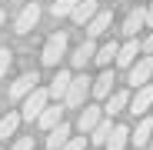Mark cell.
Returning <instances> with one entry per match:
<instances>
[{
	"label": "cell",
	"instance_id": "cell-27",
	"mask_svg": "<svg viewBox=\"0 0 153 150\" xmlns=\"http://www.w3.org/2000/svg\"><path fill=\"white\" fill-rule=\"evenodd\" d=\"M13 150H33V137H20L13 143Z\"/></svg>",
	"mask_w": 153,
	"mask_h": 150
},
{
	"label": "cell",
	"instance_id": "cell-10",
	"mask_svg": "<svg viewBox=\"0 0 153 150\" xmlns=\"http://www.w3.org/2000/svg\"><path fill=\"white\" fill-rule=\"evenodd\" d=\"M110 20H113V13H110V10L93 13V20L87 23V37H100V34H107V30H110Z\"/></svg>",
	"mask_w": 153,
	"mask_h": 150
},
{
	"label": "cell",
	"instance_id": "cell-18",
	"mask_svg": "<svg viewBox=\"0 0 153 150\" xmlns=\"http://www.w3.org/2000/svg\"><path fill=\"white\" fill-rule=\"evenodd\" d=\"M126 143H130V127H113L103 147H107V150H123Z\"/></svg>",
	"mask_w": 153,
	"mask_h": 150
},
{
	"label": "cell",
	"instance_id": "cell-26",
	"mask_svg": "<svg viewBox=\"0 0 153 150\" xmlns=\"http://www.w3.org/2000/svg\"><path fill=\"white\" fill-rule=\"evenodd\" d=\"M10 63H13V54H10V50H0V80L7 77V70H10Z\"/></svg>",
	"mask_w": 153,
	"mask_h": 150
},
{
	"label": "cell",
	"instance_id": "cell-13",
	"mask_svg": "<svg viewBox=\"0 0 153 150\" xmlns=\"http://www.w3.org/2000/svg\"><path fill=\"white\" fill-rule=\"evenodd\" d=\"M110 90H113V73L103 67V73H100V77L93 80V87H90V93L93 97H100V100H107L110 97Z\"/></svg>",
	"mask_w": 153,
	"mask_h": 150
},
{
	"label": "cell",
	"instance_id": "cell-24",
	"mask_svg": "<svg viewBox=\"0 0 153 150\" xmlns=\"http://www.w3.org/2000/svg\"><path fill=\"white\" fill-rule=\"evenodd\" d=\"M76 4H80V0H53V7H50V10H53V17H70Z\"/></svg>",
	"mask_w": 153,
	"mask_h": 150
},
{
	"label": "cell",
	"instance_id": "cell-4",
	"mask_svg": "<svg viewBox=\"0 0 153 150\" xmlns=\"http://www.w3.org/2000/svg\"><path fill=\"white\" fill-rule=\"evenodd\" d=\"M126 107H130V113H133V117L150 113V110H153V87H150V84L137 87V93L130 97V104H126Z\"/></svg>",
	"mask_w": 153,
	"mask_h": 150
},
{
	"label": "cell",
	"instance_id": "cell-3",
	"mask_svg": "<svg viewBox=\"0 0 153 150\" xmlns=\"http://www.w3.org/2000/svg\"><path fill=\"white\" fill-rule=\"evenodd\" d=\"M63 54H67V34H63V30H57L53 37H50V40L43 43V54H40V60H43L47 67H57V63L63 60Z\"/></svg>",
	"mask_w": 153,
	"mask_h": 150
},
{
	"label": "cell",
	"instance_id": "cell-6",
	"mask_svg": "<svg viewBox=\"0 0 153 150\" xmlns=\"http://www.w3.org/2000/svg\"><path fill=\"white\" fill-rule=\"evenodd\" d=\"M150 137H153V117L143 113V120L137 123V130H130V143L140 150V147H150Z\"/></svg>",
	"mask_w": 153,
	"mask_h": 150
},
{
	"label": "cell",
	"instance_id": "cell-2",
	"mask_svg": "<svg viewBox=\"0 0 153 150\" xmlns=\"http://www.w3.org/2000/svg\"><path fill=\"white\" fill-rule=\"evenodd\" d=\"M50 104V90H43V87H33L30 93H27V104H23V110H20V120H37L40 117V110Z\"/></svg>",
	"mask_w": 153,
	"mask_h": 150
},
{
	"label": "cell",
	"instance_id": "cell-32",
	"mask_svg": "<svg viewBox=\"0 0 153 150\" xmlns=\"http://www.w3.org/2000/svg\"><path fill=\"white\" fill-rule=\"evenodd\" d=\"M140 150H150V147H140Z\"/></svg>",
	"mask_w": 153,
	"mask_h": 150
},
{
	"label": "cell",
	"instance_id": "cell-25",
	"mask_svg": "<svg viewBox=\"0 0 153 150\" xmlns=\"http://www.w3.org/2000/svg\"><path fill=\"white\" fill-rule=\"evenodd\" d=\"M87 143H90V137H87V134H80V137H70V140H67L60 150H83Z\"/></svg>",
	"mask_w": 153,
	"mask_h": 150
},
{
	"label": "cell",
	"instance_id": "cell-11",
	"mask_svg": "<svg viewBox=\"0 0 153 150\" xmlns=\"http://www.w3.org/2000/svg\"><path fill=\"white\" fill-rule=\"evenodd\" d=\"M143 23H146V7H137L123 20V37H137V30H143Z\"/></svg>",
	"mask_w": 153,
	"mask_h": 150
},
{
	"label": "cell",
	"instance_id": "cell-17",
	"mask_svg": "<svg viewBox=\"0 0 153 150\" xmlns=\"http://www.w3.org/2000/svg\"><path fill=\"white\" fill-rule=\"evenodd\" d=\"M126 104H130V93L126 90H113L110 97H107V117H113V113H120V110H126Z\"/></svg>",
	"mask_w": 153,
	"mask_h": 150
},
{
	"label": "cell",
	"instance_id": "cell-8",
	"mask_svg": "<svg viewBox=\"0 0 153 150\" xmlns=\"http://www.w3.org/2000/svg\"><path fill=\"white\" fill-rule=\"evenodd\" d=\"M37 20H40V7L37 4H27L20 10V17H17V34H30L37 27Z\"/></svg>",
	"mask_w": 153,
	"mask_h": 150
},
{
	"label": "cell",
	"instance_id": "cell-30",
	"mask_svg": "<svg viewBox=\"0 0 153 150\" xmlns=\"http://www.w3.org/2000/svg\"><path fill=\"white\" fill-rule=\"evenodd\" d=\"M0 27H4V10H0Z\"/></svg>",
	"mask_w": 153,
	"mask_h": 150
},
{
	"label": "cell",
	"instance_id": "cell-29",
	"mask_svg": "<svg viewBox=\"0 0 153 150\" xmlns=\"http://www.w3.org/2000/svg\"><path fill=\"white\" fill-rule=\"evenodd\" d=\"M146 23H150V27H153V4L146 7Z\"/></svg>",
	"mask_w": 153,
	"mask_h": 150
},
{
	"label": "cell",
	"instance_id": "cell-7",
	"mask_svg": "<svg viewBox=\"0 0 153 150\" xmlns=\"http://www.w3.org/2000/svg\"><path fill=\"white\" fill-rule=\"evenodd\" d=\"M93 54H97V43H93V37H90V40H83V43L70 54V63H73L76 70H83L87 63H93Z\"/></svg>",
	"mask_w": 153,
	"mask_h": 150
},
{
	"label": "cell",
	"instance_id": "cell-12",
	"mask_svg": "<svg viewBox=\"0 0 153 150\" xmlns=\"http://www.w3.org/2000/svg\"><path fill=\"white\" fill-rule=\"evenodd\" d=\"M60 120H63V107H60V104H57V107H53V104H47V107L40 110V117H37V123H40L43 130H50V127H57Z\"/></svg>",
	"mask_w": 153,
	"mask_h": 150
},
{
	"label": "cell",
	"instance_id": "cell-5",
	"mask_svg": "<svg viewBox=\"0 0 153 150\" xmlns=\"http://www.w3.org/2000/svg\"><path fill=\"white\" fill-rule=\"evenodd\" d=\"M150 73H153V57H140L130 63V84L133 87H143L150 80Z\"/></svg>",
	"mask_w": 153,
	"mask_h": 150
},
{
	"label": "cell",
	"instance_id": "cell-31",
	"mask_svg": "<svg viewBox=\"0 0 153 150\" xmlns=\"http://www.w3.org/2000/svg\"><path fill=\"white\" fill-rule=\"evenodd\" d=\"M150 150H153V137H150Z\"/></svg>",
	"mask_w": 153,
	"mask_h": 150
},
{
	"label": "cell",
	"instance_id": "cell-14",
	"mask_svg": "<svg viewBox=\"0 0 153 150\" xmlns=\"http://www.w3.org/2000/svg\"><path fill=\"white\" fill-rule=\"evenodd\" d=\"M33 87H37V73H23V77H17V84H10V97L20 100V97H27Z\"/></svg>",
	"mask_w": 153,
	"mask_h": 150
},
{
	"label": "cell",
	"instance_id": "cell-20",
	"mask_svg": "<svg viewBox=\"0 0 153 150\" xmlns=\"http://www.w3.org/2000/svg\"><path fill=\"white\" fill-rule=\"evenodd\" d=\"M110 130H113V123H110V117H103V120H100L97 127L90 130V143L103 147V143H107V137H110Z\"/></svg>",
	"mask_w": 153,
	"mask_h": 150
},
{
	"label": "cell",
	"instance_id": "cell-9",
	"mask_svg": "<svg viewBox=\"0 0 153 150\" xmlns=\"http://www.w3.org/2000/svg\"><path fill=\"white\" fill-rule=\"evenodd\" d=\"M137 54H140V40H137V37H126V43L117 50V63L130 70V63L137 60Z\"/></svg>",
	"mask_w": 153,
	"mask_h": 150
},
{
	"label": "cell",
	"instance_id": "cell-16",
	"mask_svg": "<svg viewBox=\"0 0 153 150\" xmlns=\"http://www.w3.org/2000/svg\"><path fill=\"white\" fill-rule=\"evenodd\" d=\"M100 120H103V110L100 107H83L80 110V134H90Z\"/></svg>",
	"mask_w": 153,
	"mask_h": 150
},
{
	"label": "cell",
	"instance_id": "cell-28",
	"mask_svg": "<svg viewBox=\"0 0 153 150\" xmlns=\"http://www.w3.org/2000/svg\"><path fill=\"white\" fill-rule=\"evenodd\" d=\"M140 50H146V54H153V34H150V37H146V40L140 43Z\"/></svg>",
	"mask_w": 153,
	"mask_h": 150
},
{
	"label": "cell",
	"instance_id": "cell-22",
	"mask_svg": "<svg viewBox=\"0 0 153 150\" xmlns=\"http://www.w3.org/2000/svg\"><path fill=\"white\" fill-rule=\"evenodd\" d=\"M67 87H70V73H67V70H57V77H53V84H50L47 90H50V97H57V100H63Z\"/></svg>",
	"mask_w": 153,
	"mask_h": 150
},
{
	"label": "cell",
	"instance_id": "cell-23",
	"mask_svg": "<svg viewBox=\"0 0 153 150\" xmlns=\"http://www.w3.org/2000/svg\"><path fill=\"white\" fill-rule=\"evenodd\" d=\"M17 123H20V113H4V117H0V140H7V137H13V130H17Z\"/></svg>",
	"mask_w": 153,
	"mask_h": 150
},
{
	"label": "cell",
	"instance_id": "cell-19",
	"mask_svg": "<svg viewBox=\"0 0 153 150\" xmlns=\"http://www.w3.org/2000/svg\"><path fill=\"white\" fill-rule=\"evenodd\" d=\"M93 13H97V0H80V4L73 7V13H70V17H73L76 23H90V20H93Z\"/></svg>",
	"mask_w": 153,
	"mask_h": 150
},
{
	"label": "cell",
	"instance_id": "cell-15",
	"mask_svg": "<svg viewBox=\"0 0 153 150\" xmlns=\"http://www.w3.org/2000/svg\"><path fill=\"white\" fill-rule=\"evenodd\" d=\"M67 140H70V127H67L63 120L57 123V127H50V134H47V147H50V150H60Z\"/></svg>",
	"mask_w": 153,
	"mask_h": 150
},
{
	"label": "cell",
	"instance_id": "cell-21",
	"mask_svg": "<svg viewBox=\"0 0 153 150\" xmlns=\"http://www.w3.org/2000/svg\"><path fill=\"white\" fill-rule=\"evenodd\" d=\"M117 43L110 40V43H103V47H97V54H93V63H100V67H110V60H117Z\"/></svg>",
	"mask_w": 153,
	"mask_h": 150
},
{
	"label": "cell",
	"instance_id": "cell-1",
	"mask_svg": "<svg viewBox=\"0 0 153 150\" xmlns=\"http://www.w3.org/2000/svg\"><path fill=\"white\" fill-rule=\"evenodd\" d=\"M90 87H93V80L87 77V73L70 77V87H67V93H63V104H67V107H83V100H87Z\"/></svg>",
	"mask_w": 153,
	"mask_h": 150
}]
</instances>
